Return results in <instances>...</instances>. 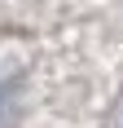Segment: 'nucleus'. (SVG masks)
<instances>
[{"instance_id": "1", "label": "nucleus", "mask_w": 123, "mask_h": 128, "mask_svg": "<svg viewBox=\"0 0 123 128\" xmlns=\"http://www.w3.org/2000/svg\"><path fill=\"white\" fill-rule=\"evenodd\" d=\"M0 106H4V88H0Z\"/></svg>"}]
</instances>
